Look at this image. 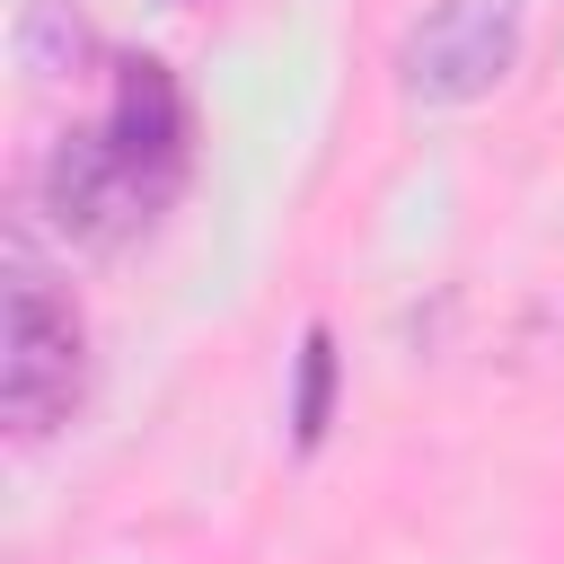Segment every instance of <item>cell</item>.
<instances>
[{"mask_svg":"<svg viewBox=\"0 0 564 564\" xmlns=\"http://www.w3.org/2000/svg\"><path fill=\"white\" fill-rule=\"evenodd\" d=\"M326 405H335V344H326V335H308V344H300V405H291L300 449L326 432Z\"/></svg>","mask_w":564,"mask_h":564,"instance_id":"4","label":"cell"},{"mask_svg":"<svg viewBox=\"0 0 564 564\" xmlns=\"http://www.w3.org/2000/svg\"><path fill=\"white\" fill-rule=\"evenodd\" d=\"M70 397H79V317L35 264H18V282H9V361H0L9 432L44 441L70 414Z\"/></svg>","mask_w":564,"mask_h":564,"instance_id":"2","label":"cell"},{"mask_svg":"<svg viewBox=\"0 0 564 564\" xmlns=\"http://www.w3.org/2000/svg\"><path fill=\"white\" fill-rule=\"evenodd\" d=\"M511 62H520V0H441L397 53L414 106H476L485 88L511 79Z\"/></svg>","mask_w":564,"mask_h":564,"instance_id":"3","label":"cell"},{"mask_svg":"<svg viewBox=\"0 0 564 564\" xmlns=\"http://www.w3.org/2000/svg\"><path fill=\"white\" fill-rule=\"evenodd\" d=\"M176 88L159 79V62H132L115 115L97 132H70L53 159H44V212L70 229V238H123L141 229L167 185H176Z\"/></svg>","mask_w":564,"mask_h":564,"instance_id":"1","label":"cell"}]
</instances>
